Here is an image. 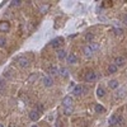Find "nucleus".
<instances>
[{
  "label": "nucleus",
  "instance_id": "f257e3e1",
  "mask_svg": "<svg viewBox=\"0 0 127 127\" xmlns=\"http://www.w3.org/2000/svg\"><path fill=\"white\" fill-rule=\"evenodd\" d=\"M15 61H17V64L20 67H28L29 66V60L27 57H24V56H19Z\"/></svg>",
  "mask_w": 127,
  "mask_h": 127
},
{
  "label": "nucleus",
  "instance_id": "f03ea898",
  "mask_svg": "<svg viewBox=\"0 0 127 127\" xmlns=\"http://www.w3.org/2000/svg\"><path fill=\"white\" fill-rule=\"evenodd\" d=\"M98 75H97V72H94V71H88L85 75H84V79H85V81H94V80H97Z\"/></svg>",
  "mask_w": 127,
  "mask_h": 127
},
{
  "label": "nucleus",
  "instance_id": "7ed1b4c3",
  "mask_svg": "<svg viewBox=\"0 0 127 127\" xmlns=\"http://www.w3.org/2000/svg\"><path fill=\"white\" fill-rule=\"evenodd\" d=\"M72 103H74V100H72L71 97H69V95L64 97V99H62V104H64V107H65V108H71V107H72Z\"/></svg>",
  "mask_w": 127,
  "mask_h": 127
},
{
  "label": "nucleus",
  "instance_id": "20e7f679",
  "mask_svg": "<svg viewBox=\"0 0 127 127\" xmlns=\"http://www.w3.org/2000/svg\"><path fill=\"white\" fill-rule=\"evenodd\" d=\"M42 83H43V85L46 88H51L52 85H54V80H52L51 76H45L43 79H42Z\"/></svg>",
  "mask_w": 127,
  "mask_h": 127
},
{
  "label": "nucleus",
  "instance_id": "39448f33",
  "mask_svg": "<svg viewBox=\"0 0 127 127\" xmlns=\"http://www.w3.org/2000/svg\"><path fill=\"white\" fill-rule=\"evenodd\" d=\"M125 64H126V59H125L123 56H117V57L114 59V65L117 66V67L125 65Z\"/></svg>",
  "mask_w": 127,
  "mask_h": 127
},
{
  "label": "nucleus",
  "instance_id": "423d86ee",
  "mask_svg": "<svg viewBox=\"0 0 127 127\" xmlns=\"http://www.w3.org/2000/svg\"><path fill=\"white\" fill-rule=\"evenodd\" d=\"M56 55H57L59 60L67 59V54H66V51H65V50H62V48H59V50L56 51Z\"/></svg>",
  "mask_w": 127,
  "mask_h": 127
},
{
  "label": "nucleus",
  "instance_id": "0eeeda50",
  "mask_svg": "<svg viewBox=\"0 0 127 127\" xmlns=\"http://www.w3.org/2000/svg\"><path fill=\"white\" fill-rule=\"evenodd\" d=\"M9 28H10L9 22H6V20H3V22H0V32H8Z\"/></svg>",
  "mask_w": 127,
  "mask_h": 127
},
{
  "label": "nucleus",
  "instance_id": "6e6552de",
  "mask_svg": "<svg viewBox=\"0 0 127 127\" xmlns=\"http://www.w3.org/2000/svg\"><path fill=\"white\" fill-rule=\"evenodd\" d=\"M29 118H31L32 121H38V120H39V112H38L37 109L31 111V113H29Z\"/></svg>",
  "mask_w": 127,
  "mask_h": 127
},
{
  "label": "nucleus",
  "instance_id": "1a4fd4ad",
  "mask_svg": "<svg viewBox=\"0 0 127 127\" xmlns=\"http://www.w3.org/2000/svg\"><path fill=\"white\" fill-rule=\"evenodd\" d=\"M72 94L74 95H76V97H79V95H81L83 94V87L81 85H75L74 87V89H72Z\"/></svg>",
  "mask_w": 127,
  "mask_h": 127
},
{
  "label": "nucleus",
  "instance_id": "9d476101",
  "mask_svg": "<svg viewBox=\"0 0 127 127\" xmlns=\"http://www.w3.org/2000/svg\"><path fill=\"white\" fill-rule=\"evenodd\" d=\"M108 87H109L111 89H117V88L120 87V83H118V80L112 79V80H109V83H108Z\"/></svg>",
  "mask_w": 127,
  "mask_h": 127
},
{
  "label": "nucleus",
  "instance_id": "9b49d317",
  "mask_svg": "<svg viewBox=\"0 0 127 127\" xmlns=\"http://www.w3.org/2000/svg\"><path fill=\"white\" fill-rule=\"evenodd\" d=\"M66 60H67L69 64H76L78 62V57H76V55H74V54H69Z\"/></svg>",
  "mask_w": 127,
  "mask_h": 127
},
{
  "label": "nucleus",
  "instance_id": "f8f14e48",
  "mask_svg": "<svg viewBox=\"0 0 127 127\" xmlns=\"http://www.w3.org/2000/svg\"><path fill=\"white\" fill-rule=\"evenodd\" d=\"M61 45H62V38H56V39H54V41H51V46L55 47V48L60 47Z\"/></svg>",
  "mask_w": 127,
  "mask_h": 127
},
{
  "label": "nucleus",
  "instance_id": "ddd939ff",
  "mask_svg": "<svg viewBox=\"0 0 127 127\" xmlns=\"http://www.w3.org/2000/svg\"><path fill=\"white\" fill-rule=\"evenodd\" d=\"M83 52H84V55H85V56H88V57H90V56L93 55V52H94V51H93V50L90 48V46L88 45V46H85V47H84V48H83Z\"/></svg>",
  "mask_w": 127,
  "mask_h": 127
},
{
  "label": "nucleus",
  "instance_id": "4468645a",
  "mask_svg": "<svg viewBox=\"0 0 127 127\" xmlns=\"http://www.w3.org/2000/svg\"><path fill=\"white\" fill-rule=\"evenodd\" d=\"M117 120H118V116H116V114H112L109 120H108V123L109 126H114V125H117Z\"/></svg>",
  "mask_w": 127,
  "mask_h": 127
},
{
  "label": "nucleus",
  "instance_id": "2eb2a0df",
  "mask_svg": "<svg viewBox=\"0 0 127 127\" xmlns=\"http://www.w3.org/2000/svg\"><path fill=\"white\" fill-rule=\"evenodd\" d=\"M48 74H50V75H59V74H60V69H57L56 66H51L48 69Z\"/></svg>",
  "mask_w": 127,
  "mask_h": 127
},
{
  "label": "nucleus",
  "instance_id": "dca6fc26",
  "mask_svg": "<svg viewBox=\"0 0 127 127\" xmlns=\"http://www.w3.org/2000/svg\"><path fill=\"white\" fill-rule=\"evenodd\" d=\"M69 70H67V67H60V75L62 76V78H67L69 76Z\"/></svg>",
  "mask_w": 127,
  "mask_h": 127
},
{
  "label": "nucleus",
  "instance_id": "f3484780",
  "mask_svg": "<svg viewBox=\"0 0 127 127\" xmlns=\"http://www.w3.org/2000/svg\"><path fill=\"white\" fill-rule=\"evenodd\" d=\"M94 109H95V112H98V113H104L105 112V108L103 107V105H100V104H95Z\"/></svg>",
  "mask_w": 127,
  "mask_h": 127
},
{
  "label": "nucleus",
  "instance_id": "a211bd4d",
  "mask_svg": "<svg viewBox=\"0 0 127 127\" xmlns=\"http://www.w3.org/2000/svg\"><path fill=\"white\" fill-rule=\"evenodd\" d=\"M104 94H105V90H104L102 87H99V88L97 89V97H98V98H103Z\"/></svg>",
  "mask_w": 127,
  "mask_h": 127
},
{
  "label": "nucleus",
  "instance_id": "6ab92c4d",
  "mask_svg": "<svg viewBox=\"0 0 127 127\" xmlns=\"http://www.w3.org/2000/svg\"><path fill=\"white\" fill-rule=\"evenodd\" d=\"M117 69H118V67L116 66L114 64H111V65L108 66V72H109V74H114L116 71H117Z\"/></svg>",
  "mask_w": 127,
  "mask_h": 127
},
{
  "label": "nucleus",
  "instance_id": "aec40b11",
  "mask_svg": "<svg viewBox=\"0 0 127 127\" xmlns=\"http://www.w3.org/2000/svg\"><path fill=\"white\" fill-rule=\"evenodd\" d=\"M89 46H90V48H92L93 51L99 50V45H98V43H95V42H92V43H89Z\"/></svg>",
  "mask_w": 127,
  "mask_h": 127
},
{
  "label": "nucleus",
  "instance_id": "412c9836",
  "mask_svg": "<svg viewBox=\"0 0 127 127\" xmlns=\"http://www.w3.org/2000/svg\"><path fill=\"white\" fill-rule=\"evenodd\" d=\"M85 39L89 42V43H92V41L94 39V34H93V33H87V36H85Z\"/></svg>",
  "mask_w": 127,
  "mask_h": 127
},
{
  "label": "nucleus",
  "instance_id": "4be33fe9",
  "mask_svg": "<svg viewBox=\"0 0 127 127\" xmlns=\"http://www.w3.org/2000/svg\"><path fill=\"white\" fill-rule=\"evenodd\" d=\"M5 43H6V39L4 37H0V47H4Z\"/></svg>",
  "mask_w": 127,
  "mask_h": 127
},
{
  "label": "nucleus",
  "instance_id": "5701e85b",
  "mask_svg": "<svg viewBox=\"0 0 127 127\" xmlns=\"http://www.w3.org/2000/svg\"><path fill=\"white\" fill-rule=\"evenodd\" d=\"M20 3H22V1H19V0H18V1H17V0H13V1H12V6H19Z\"/></svg>",
  "mask_w": 127,
  "mask_h": 127
},
{
  "label": "nucleus",
  "instance_id": "b1692460",
  "mask_svg": "<svg viewBox=\"0 0 127 127\" xmlns=\"http://www.w3.org/2000/svg\"><path fill=\"white\" fill-rule=\"evenodd\" d=\"M36 78H37V75H36V74H33V75H32V76L28 79V83H33V81L36 80Z\"/></svg>",
  "mask_w": 127,
  "mask_h": 127
},
{
  "label": "nucleus",
  "instance_id": "393cba45",
  "mask_svg": "<svg viewBox=\"0 0 127 127\" xmlns=\"http://www.w3.org/2000/svg\"><path fill=\"white\" fill-rule=\"evenodd\" d=\"M71 111H72V108H65V114L69 116V114L71 113Z\"/></svg>",
  "mask_w": 127,
  "mask_h": 127
},
{
  "label": "nucleus",
  "instance_id": "a878e982",
  "mask_svg": "<svg viewBox=\"0 0 127 127\" xmlns=\"http://www.w3.org/2000/svg\"><path fill=\"white\" fill-rule=\"evenodd\" d=\"M3 89H4V83H3V80H0V93H1Z\"/></svg>",
  "mask_w": 127,
  "mask_h": 127
},
{
  "label": "nucleus",
  "instance_id": "bb28decb",
  "mask_svg": "<svg viewBox=\"0 0 127 127\" xmlns=\"http://www.w3.org/2000/svg\"><path fill=\"white\" fill-rule=\"evenodd\" d=\"M55 127H62V123H61L60 121H57V122H56V126H55Z\"/></svg>",
  "mask_w": 127,
  "mask_h": 127
},
{
  "label": "nucleus",
  "instance_id": "cd10ccee",
  "mask_svg": "<svg viewBox=\"0 0 127 127\" xmlns=\"http://www.w3.org/2000/svg\"><path fill=\"white\" fill-rule=\"evenodd\" d=\"M47 9H48V6H43V8H42V9H41V12H42V13H45V12H46V10H47Z\"/></svg>",
  "mask_w": 127,
  "mask_h": 127
},
{
  "label": "nucleus",
  "instance_id": "c85d7f7f",
  "mask_svg": "<svg viewBox=\"0 0 127 127\" xmlns=\"http://www.w3.org/2000/svg\"><path fill=\"white\" fill-rule=\"evenodd\" d=\"M123 22H125V23H126V24H127V14H126V15H125V17H123Z\"/></svg>",
  "mask_w": 127,
  "mask_h": 127
},
{
  "label": "nucleus",
  "instance_id": "c756f323",
  "mask_svg": "<svg viewBox=\"0 0 127 127\" xmlns=\"http://www.w3.org/2000/svg\"><path fill=\"white\" fill-rule=\"evenodd\" d=\"M31 127H38V126H37V125H32Z\"/></svg>",
  "mask_w": 127,
  "mask_h": 127
},
{
  "label": "nucleus",
  "instance_id": "7c9ffc66",
  "mask_svg": "<svg viewBox=\"0 0 127 127\" xmlns=\"http://www.w3.org/2000/svg\"><path fill=\"white\" fill-rule=\"evenodd\" d=\"M0 127H4V125H1V123H0Z\"/></svg>",
  "mask_w": 127,
  "mask_h": 127
}]
</instances>
